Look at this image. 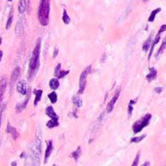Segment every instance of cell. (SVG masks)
Instances as JSON below:
<instances>
[{
    "label": "cell",
    "mask_w": 166,
    "mask_h": 166,
    "mask_svg": "<svg viewBox=\"0 0 166 166\" xmlns=\"http://www.w3.org/2000/svg\"><path fill=\"white\" fill-rule=\"evenodd\" d=\"M40 155H41V140L36 138L29 155L26 158L25 166H39L40 164Z\"/></svg>",
    "instance_id": "obj_1"
},
{
    "label": "cell",
    "mask_w": 166,
    "mask_h": 166,
    "mask_svg": "<svg viewBox=\"0 0 166 166\" xmlns=\"http://www.w3.org/2000/svg\"><path fill=\"white\" fill-rule=\"evenodd\" d=\"M40 47H41V41L40 39L37 40L36 46L34 48L33 52L31 54V58L29 61V77H33L35 73L38 71L39 66V58H40Z\"/></svg>",
    "instance_id": "obj_2"
},
{
    "label": "cell",
    "mask_w": 166,
    "mask_h": 166,
    "mask_svg": "<svg viewBox=\"0 0 166 166\" xmlns=\"http://www.w3.org/2000/svg\"><path fill=\"white\" fill-rule=\"evenodd\" d=\"M50 14V0H40L38 8V21L42 25H47Z\"/></svg>",
    "instance_id": "obj_3"
},
{
    "label": "cell",
    "mask_w": 166,
    "mask_h": 166,
    "mask_svg": "<svg viewBox=\"0 0 166 166\" xmlns=\"http://www.w3.org/2000/svg\"><path fill=\"white\" fill-rule=\"evenodd\" d=\"M151 118V115L150 113H147V114H146L142 119H140V120H138V121L135 122V123L133 124V132H134L135 134L141 132L145 127H146L149 125Z\"/></svg>",
    "instance_id": "obj_4"
},
{
    "label": "cell",
    "mask_w": 166,
    "mask_h": 166,
    "mask_svg": "<svg viewBox=\"0 0 166 166\" xmlns=\"http://www.w3.org/2000/svg\"><path fill=\"white\" fill-rule=\"evenodd\" d=\"M90 70H91V67L89 66V67L85 68L82 72H81V74H80V77H79V91H78L79 94H82V93L84 92V89H85V86H86L87 75L90 73Z\"/></svg>",
    "instance_id": "obj_5"
},
{
    "label": "cell",
    "mask_w": 166,
    "mask_h": 166,
    "mask_svg": "<svg viewBox=\"0 0 166 166\" xmlns=\"http://www.w3.org/2000/svg\"><path fill=\"white\" fill-rule=\"evenodd\" d=\"M20 74H21V68L19 67L15 68V69L13 70V72H12L11 78H10V85H11V87H13L15 83L17 82V80L20 77Z\"/></svg>",
    "instance_id": "obj_6"
},
{
    "label": "cell",
    "mask_w": 166,
    "mask_h": 166,
    "mask_svg": "<svg viewBox=\"0 0 166 166\" xmlns=\"http://www.w3.org/2000/svg\"><path fill=\"white\" fill-rule=\"evenodd\" d=\"M7 87V77L6 76H2L0 78V104L2 102V99L4 96L5 90Z\"/></svg>",
    "instance_id": "obj_7"
},
{
    "label": "cell",
    "mask_w": 166,
    "mask_h": 166,
    "mask_svg": "<svg viewBox=\"0 0 166 166\" xmlns=\"http://www.w3.org/2000/svg\"><path fill=\"white\" fill-rule=\"evenodd\" d=\"M17 90L18 92L21 93L22 95H26L27 93V85L24 80H20L17 84Z\"/></svg>",
    "instance_id": "obj_8"
},
{
    "label": "cell",
    "mask_w": 166,
    "mask_h": 166,
    "mask_svg": "<svg viewBox=\"0 0 166 166\" xmlns=\"http://www.w3.org/2000/svg\"><path fill=\"white\" fill-rule=\"evenodd\" d=\"M119 93H120V89H118V90H117L116 93L114 94L113 98H112V100L109 101V103H108V105H107V112H112V109H113V107H114V105H115V103H116L117 99H118V97H119Z\"/></svg>",
    "instance_id": "obj_9"
},
{
    "label": "cell",
    "mask_w": 166,
    "mask_h": 166,
    "mask_svg": "<svg viewBox=\"0 0 166 166\" xmlns=\"http://www.w3.org/2000/svg\"><path fill=\"white\" fill-rule=\"evenodd\" d=\"M53 151V143L52 141H49L47 143V147H46V151H45V157H44V163H47V161H48V158L50 154H51V152Z\"/></svg>",
    "instance_id": "obj_10"
},
{
    "label": "cell",
    "mask_w": 166,
    "mask_h": 166,
    "mask_svg": "<svg viewBox=\"0 0 166 166\" xmlns=\"http://www.w3.org/2000/svg\"><path fill=\"white\" fill-rule=\"evenodd\" d=\"M68 73V70H61V63H59L57 66V68H55V75L58 78H63V76H66Z\"/></svg>",
    "instance_id": "obj_11"
},
{
    "label": "cell",
    "mask_w": 166,
    "mask_h": 166,
    "mask_svg": "<svg viewBox=\"0 0 166 166\" xmlns=\"http://www.w3.org/2000/svg\"><path fill=\"white\" fill-rule=\"evenodd\" d=\"M160 34L161 33H157V35L155 36V38L151 41V50H150V54H149V57H147V59H149V60L151 59V55H152V52H153V49H154V47H155V45L158 43V42H159V40H160Z\"/></svg>",
    "instance_id": "obj_12"
},
{
    "label": "cell",
    "mask_w": 166,
    "mask_h": 166,
    "mask_svg": "<svg viewBox=\"0 0 166 166\" xmlns=\"http://www.w3.org/2000/svg\"><path fill=\"white\" fill-rule=\"evenodd\" d=\"M46 114L48 115L51 119H54V120H58L59 119V117H58V115L56 114V112H55V110H54V108H53V107H46Z\"/></svg>",
    "instance_id": "obj_13"
},
{
    "label": "cell",
    "mask_w": 166,
    "mask_h": 166,
    "mask_svg": "<svg viewBox=\"0 0 166 166\" xmlns=\"http://www.w3.org/2000/svg\"><path fill=\"white\" fill-rule=\"evenodd\" d=\"M6 132H7V133H9V134H11L14 140H16V139L19 137V133H18V131H17V129L11 126V124H9V123H8L7 128H6Z\"/></svg>",
    "instance_id": "obj_14"
},
{
    "label": "cell",
    "mask_w": 166,
    "mask_h": 166,
    "mask_svg": "<svg viewBox=\"0 0 166 166\" xmlns=\"http://www.w3.org/2000/svg\"><path fill=\"white\" fill-rule=\"evenodd\" d=\"M24 22L23 19H20L19 22L17 23V25H16V33L17 34H21L23 31H24Z\"/></svg>",
    "instance_id": "obj_15"
},
{
    "label": "cell",
    "mask_w": 166,
    "mask_h": 166,
    "mask_svg": "<svg viewBox=\"0 0 166 166\" xmlns=\"http://www.w3.org/2000/svg\"><path fill=\"white\" fill-rule=\"evenodd\" d=\"M49 86L52 90H57L60 86V82H59V79L57 77L56 78H52L50 81H49Z\"/></svg>",
    "instance_id": "obj_16"
},
{
    "label": "cell",
    "mask_w": 166,
    "mask_h": 166,
    "mask_svg": "<svg viewBox=\"0 0 166 166\" xmlns=\"http://www.w3.org/2000/svg\"><path fill=\"white\" fill-rule=\"evenodd\" d=\"M150 70H151V72L146 75V80H147L149 82H151V81H152L153 79H155L156 75H157V72H156L155 68H150Z\"/></svg>",
    "instance_id": "obj_17"
},
{
    "label": "cell",
    "mask_w": 166,
    "mask_h": 166,
    "mask_svg": "<svg viewBox=\"0 0 166 166\" xmlns=\"http://www.w3.org/2000/svg\"><path fill=\"white\" fill-rule=\"evenodd\" d=\"M26 10V0H20L19 2V12L23 14Z\"/></svg>",
    "instance_id": "obj_18"
},
{
    "label": "cell",
    "mask_w": 166,
    "mask_h": 166,
    "mask_svg": "<svg viewBox=\"0 0 166 166\" xmlns=\"http://www.w3.org/2000/svg\"><path fill=\"white\" fill-rule=\"evenodd\" d=\"M151 41H152V35H150V37L146 39V42H145V43H144V45H143V51L146 52V51L150 49V47H151Z\"/></svg>",
    "instance_id": "obj_19"
},
{
    "label": "cell",
    "mask_w": 166,
    "mask_h": 166,
    "mask_svg": "<svg viewBox=\"0 0 166 166\" xmlns=\"http://www.w3.org/2000/svg\"><path fill=\"white\" fill-rule=\"evenodd\" d=\"M35 93V99H34V106H37L38 102L41 100V97H42V90H35L34 91Z\"/></svg>",
    "instance_id": "obj_20"
},
{
    "label": "cell",
    "mask_w": 166,
    "mask_h": 166,
    "mask_svg": "<svg viewBox=\"0 0 166 166\" xmlns=\"http://www.w3.org/2000/svg\"><path fill=\"white\" fill-rule=\"evenodd\" d=\"M160 11H161L160 8H156L155 10H153V11H152V12L151 13V16H150V18H149V22H150V23L153 22V21H154V19H155L156 14H157V13H159Z\"/></svg>",
    "instance_id": "obj_21"
},
{
    "label": "cell",
    "mask_w": 166,
    "mask_h": 166,
    "mask_svg": "<svg viewBox=\"0 0 166 166\" xmlns=\"http://www.w3.org/2000/svg\"><path fill=\"white\" fill-rule=\"evenodd\" d=\"M72 101H73V104L77 107H80L82 106V100H81V98L79 97V96H74L72 98Z\"/></svg>",
    "instance_id": "obj_22"
},
{
    "label": "cell",
    "mask_w": 166,
    "mask_h": 166,
    "mask_svg": "<svg viewBox=\"0 0 166 166\" xmlns=\"http://www.w3.org/2000/svg\"><path fill=\"white\" fill-rule=\"evenodd\" d=\"M48 98H49V100L51 101L52 104H55V103L58 101V95L56 94V92L50 93V94L48 95Z\"/></svg>",
    "instance_id": "obj_23"
},
{
    "label": "cell",
    "mask_w": 166,
    "mask_h": 166,
    "mask_svg": "<svg viewBox=\"0 0 166 166\" xmlns=\"http://www.w3.org/2000/svg\"><path fill=\"white\" fill-rule=\"evenodd\" d=\"M63 24H68L70 23V18H69V16L68 15V12L66 10H63Z\"/></svg>",
    "instance_id": "obj_24"
},
{
    "label": "cell",
    "mask_w": 166,
    "mask_h": 166,
    "mask_svg": "<svg viewBox=\"0 0 166 166\" xmlns=\"http://www.w3.org/2000/svg\"><path fill=\"white\" fill-rule=\"evenodd\" d=\"M47 127L48 128H54V127H57L59 126V122L58 120H54V119H51V120H49L48 122H47Z\"/></svg>",
    "instance_id": "obj_25"
},
{
    "label": "cell",
    "mask_w": 166,
    "mask_h": 166,
    "mask_svg": "<svg viewBox=\"0 0 166 166\" xmlns=\"http://www.w3.org/2000/svg\"><path fill=\"white\" fill-rule=\"evenodd\" d=\"M80 153H81V149H80V146L77 147V150L75 151H73L72 153H71V157H73L75 160H77L78 158H79V156H80Z\"/></svg>",
    "instance_id": "obj_26"
},
{
    "label": "cell",
    "mask_w": 166,
    "mask_h": 166,
    "mask_svg": "<svg viewBox=\"0 0 166 166\" xmlns=\"http://www.w3.org/2000/svg\"><path fill=\"white\" fill-rule=\"evenodd\" d=\"M165 48H166V38H164V40L162 41V44H161L160 48L158 49V51H157V53H156V56L158 57V56H159V55L164 51V49Z\"/></svg>",
    "instance_id": "obj_27"
},
{
    "label": "cell",
    "mask_w": 166,
    "mask_h": 166,
    "mask_svg": "<svg viewBox=\"0 0 166 166\" xmlns=\"http://www.w3.org/2000/svg\"><path fill=\"white\" fill-rule=\"evenodd\" d=\"M12 22H13V12L11 11L9 17H8V20H7V23H6V29H9L11 24H12Z\"/></svg>",
    "instance_id": "obj_28"
},
{
    "label": "cell",
    "mask_w": 166,
    "mask_h": 166,
    "mask_svg": "<svg viewBox=\"0 0 166 166\" xmlns=\"http://www.w3.org/2000/svg\"><path fill=\"white\" fill-rule=\"evenodd\" d=\"M145 138H146V135H143V136H140V137H134V138H132L130 142L131 143H139V142H141Z\"/></svg>",
    "instance_id": "obj_29"
},
{
    "label": "cell",
    "mask_w": 166,
    "mask_h": 166,
    "mask_svg": "<svg viewBox=\"0 0 166 166\" xmlns=\"http://www.w3.org/2000/svg\"><path fill=\"white\" fill-rule=\"evenodd\" d=\"M139 161H140V152H138V153H137L136 157H135V159H134V161H133V163H132L131 166H138Z\"/></svg>",
    "instance_id": "obj_30"
},
{
    "label": "cell",
    "mask_w": 166,
    "mask_h": 166,
    "mask_svg": "<svg viewBox=\"0 0 166 166\" xmlns=\"http://www.w3.org/2000/svg\"><path fill=\"white\" fill-rule=\"evenodd\" d=\"M132 112H133V105L129 104V107H128V114H129V115H131Z\"/></svg>",
    "instance_id": "obj_31"
},
{
    "label": "cell",
    "mask_w": 166,
    "mask_h": 166,
    "mask_svg": "<svg viewBox=\"0 0 166 166\" xmlns=\"http://www.w3.org/2000/svg\"><path fill=\"white\" fill-rule=\"evenodd\" d=\"M166 30V24H163V25H161V27L158 30V33H162L163 31H165Z\"/></svg>",
    "instance_id": "obj_32"
},
{
    "label": "cell",
    "mask_w": 166,
    "mask_h": 166,
    "mask_svg": "<svg viewBox=\"0 0 166 166\" xmlns=\"http://www.w3.org/2000/svg\"><path fill=\"white\" fill-rule=\"evenodd\" d=\"M163 91V88L162 87H156L155 89H154V92L156 93V94H159V93H161Z\"/></svg>",
    "instance_id": "obj_33"
},
{
    "label": "cell",
    "mask_w": 166,
    "mask_h": 166,
    "mask_svg": "<svg viewBox=\"0 0 166 166\" xmlns=\"http://www.w3.org/2000/svg\"><path fill=\"white\" fill-rule=\"evenodd\" d=\"M5 108V105H3V107H2V109L0 110V124H1V116H2V112H3V110H4Z\"/></svg>",
    "instance_id": "obj_34"
},
{
    "label": "cell",
    "mask_w": 166,
    "mask_h": 166,
    "mask_svg": "<svg viewBox=\"0 0 166 166\" xmlns=\"http://www.w3.org/2000/svg\"><path fill=\"white\" fill-rule=\"evenodd\" d=\"M2 56H3V52L0 51V63H1V60H2Z\"/></svg>",
    "instance_id": "obj_35"
},
{
    "label": "cell",
    "mask_w": 166,
    "mask_h": 166,
    "mask_svg": "<svg viewBox=\"0 0 166 166\" xmlns=\"http://www.w3.org/2000/svg\"><path fill=\"white\" fill-rule=\"evenodd\" d=\"M149 164H150L149 162H145V163H144V164H143L142 166H149Z\"/></svg>",
    "instance_id": "obj_36"
},
{
    "label": "cell",
    "mask_w": 166,
    "mask_h": 166,
    "mask_svg": "<svg viewBox=\"0 0 166 166\" xmlns=\"http://www.w3.org/2000/svg\"><path fill=\"white\" fill-rule=\"evenodd\" d=\"M57 54H58V50H56V51H55V53H54V57H56V56H57Z\"/></svg>",
    "instance_id": "obj_37"
},
{
    "label": "cell",
    "mask_w": 166,
    "mask_h": 166,
    "mask_svg": "<svg viewBox=\"0 0 166 166\" xmlns=\"http://www.w3.org/2000/svg\"><path fill=\"white\" fill-rule=\"evenodd\" d=\"M1 42H2V37L0 36V44H1Z\"/></svg>",
    "instance_id": "obj_38"
},
{
    "label": "cell",
    "mask_w": 166,
    "mask_h": 166,
    "mask_svg": "<svg viewBox=\"0 0 166 166\" xmlns=\"http://www.w3.org/2000/svg\"><path fill=\"white\" fill-rule=\"evenodd\" d=\"M144 2H147V1H150V0H143Z\"/></svg>",
    "instance_id": "obj_39"
},
{
    "label": "cell",
    "mask_w": 166,
    "mask_h": 166,
    "mask_svg": "<svg viewBox=\"0 0 166 166\" xmlns=\"http://www.w3.org/2000/svg\"><path fill=\"white\" fill-rule=\"evenodd\" d=\"M53 166H57V165H53Z\"/></svg>",
    "instance_id": "obj_40"
}]
</instances>
